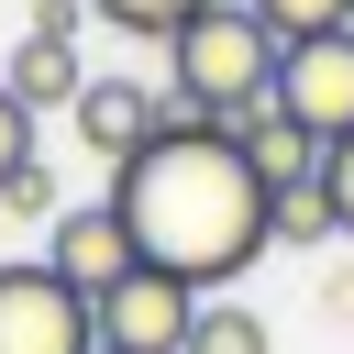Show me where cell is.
<instances>
[{
    "instance_id": "3957f363",
    "label": "cell",
    "mask_w": 354,
    "mask_h": 354,
    "mask_svg": "<svg viewBox=\"0 0 354 354\" xmlns=\"http://www.w3.org/2000/svg\"><path fill=\"white\" fill-rule=\"evenodd\" d=\"M188 321H199V288H177L166 266H133V277H111V288L88 299L100 354H177Z\"/></svg>"
},
{
    "instance_id": "30bf717a",
    "label": "cell",
    "mask_w": 354,
    "mask_h": 354,
    "mask_svg": "<svg viewBox=\"0 0 354 354\" xmlns=\"http://www.w3.org/2000/svg\"><path fill=\"white\" fill-rule=\"evenodd\" d=\"M343 221H332V188L321 177H299V188H266V243H288V254H310V243H332Z\"/></svg>"
},
{
    "instance_id": "8992f818",
    "label": "cell",
    "mask_w": 354,
    "mask_h": 354,
    "mask_svg": "<svg viewBox=\"0 0 354 354\" xmlns=\"http://www.w3.org/2000/svg\"><path fill=\"white\" fill-rule=\"evenodd\" d=\"M44 266H55L77 299H100V288L133 277L144 254H133V221H122L111 199H88V210H55V221H44Z\"/></svg>"
},
{
    "instance_id": "ac0fdd59",
    "label": "cell",
    "mask_w": 354,
    "mask_h": 354,
    "mask_svg": "<svg viewBox=\"0 0 354 354\" xmlns=\"http://www.w3.org/2000/svg\"><path fill=\"white\" fill-rule=\"evenodd\" d=\"M321 310H332V321H354V266H343V277H321Z\"/></svg>"
},
{
    "instance_id": "4fadbf2b",
    "label": "cell",
    "mask_w": 354,
    "mask_h": 354,
    "mask_svg": "<svg viewBox=\"0 0 354 354\" xmlns=\"http://www.w3.org/2000/svg\"><path fill=\"white\" fill-rule=\"evenodd\" d=\"M88 11H100L111 33H133V44H166V33H177L188 11H210V0H88Z\"/></svg>"
},
{
    "instance_id": "9c48e42d",
    "label": "cell",
    "mask_w": 354,
    "mask_h": 354,
    "mask_svg": "<svg viewBox=\"0 0 354 354\" xmlns=\"http://www.w3.org/2000/svg\"><path fill=\"white\" fill-rule=\"evenodd\" d=\"M0 88H11L22 111H77L88 66H77V44H44V33H22V55L0 66Z\"/></svg>"
},
{
    "instance_id": "9a60e30c",
    "label": "cell",
    "mask_w": 354,
    "mask_h": 354,
    "mask_svg": "<svg viewBox=\"0 0 354 354\" xmlns=\"http://www.w3.org/2000/svg\"><path fill=\"white\" fill-rule=\"evenodd\" d=\"M321 188H332V221L354 232V133H343V144H321Z\"/></svg>"
},
{
    "instance_id": "ba28073f",
    "label": "cell",
    "mask_w": 354,
    "mask_h": 354,
    "mask_svg": "<svg viewBox=\"0 0 354 354\" xmlns=\"http://www.w3.org/2000/svg\"><path fill=\"white\" fill-rule=\"evenodd\" d=\"M232 144H243V166H254L266 188H299V177H321V133H299L277 100H266L254 122H232Z\"/></svg>"
},
{
    "instance_id": "277c9868",
    "label": "cell",
    "mask_w": 354,
    "mask_h": 354,
    "mask_svg": "<svg viewBox=\"0 0 354 354\" xmlns=\"http://www.w3.org/2000/svg\"><path fill=\"white\" fill-rule=\"evenodd\" d=\"M277 111L321 144L354 133V22L343 33H310V44H277Z\"/></svg>"
},
{
    "instance_id": "2e32d148",
    "label": "cell",
    "mask_w": 354,
    "mask_h": 354,
    "mask_svg": "<svg viewBox=\"0 0 354 354\" xmlns=\"http://www.w3.org/2000/svg\"><path fill=\"white\" fill-rule=\"evenodd\" d=\"M77 22H88V0H33V33L44 44H77Z\"/></svg>"
},
{
    "instance_id": "7c38bea8",
    "label": "cell",
    "mask_w": 354,
    "mask_h": 354,
    "mask_svg": "<svg viewBox=\"0 0 354 354\" xmlns=\"http://www.w3.org/2000/svg\"><path fill=\"white\" fill-rule=\"evenodd\" d=\"M243 11H254L277 44H310V33H343V22H354V0H243Z\"/></svg>"
},
{
    "instance_id": "8fae6325",
    "label": "cell",
    "mask_w": 354,
    "mask_h": 354,
    "mask_svg": "<svg viewBox=\"0 0 354 354\" xmlns=\"http://www.w3.org/2000/svg\"><path fill=\"white\" fill-rule=\"evenodd\" d=\"M177 354H277V332H266L243 299H199V321H188Z\"/></svg>"
},
{
    "instance_id": "7a4b0ae2",
    "label": "cell",
    "mask_w": 354,
    "mask_h": 354,
    "mask_svg": "<svg viewBox=\"0 0 354 354\" xmlns=\"http://www.w3.org/2000/svg\"><path fill=\"white\" fill-rule=\"evenodd\" d=\"M166 66H177V111H199V122H254L266 100H277V33L243 11V0H210V11H188L177 33H166Z\"/></svg>"
},
{
    "instance_id": "e0dca14e",
    "label": "cell",
    "mask_w": 354,
    "mask_h": 354,
    "mask_svg": "<svg viewBox=\"0 0 354 354\" xmlns=\"http://www.w3.org/2000/svg\"><path fill=\"white\" fill-rule=\"evenodd\" d=\"M0 199H11V210H55V177H44V155H33V166H22V177H11Z\"/></svg>"
},
{
    "instance_id": "6da1fadb",
    "label": "cell",
    "mask_w": 354,
    "mask_h": 354,
    "mask_svg": "<svg viewBox=\"0 0 354 354\" xmlns=\"http://www.w3.org/2000/svg\"><path fill=\"white\" fill-rule=\"evenodd\" d=\"M111 210L133 221V254L166 266L177 288L221 299L254 254H266V177L243 166V144L199 111H177L144 155L111 166Z\"/></svg>"
},
{
    "instance_id": "5b68a950",
    "label": "cell",
    "mask_w": 354,
    "mask_h": 354,
    "mask_svg": "<svg viewBox=\"0 0 354 354\" xmlns=\"http://www.w3.org/2000/svg\"><path fill=\"white\" fill-rule=\"evenodd\" d=\"M0 354H100L88 299L55 266H0Z\"/></svg>"
},
{
    "instance_id": "52a82bcc",
    "label": "cell",
    "mask_w": 354,
    "mask_h": 354,
    "mask_svg": "<svg viewBox=\"0 0 354 354\" xmlns=\"http://www.w3.org/2000/svg\"><path fill=\"white\" fill-rule=\"evenodd\" d=\"M166 122H177V100H166V88H144V77H88V88H77V144H88V155H111V166H122V155H144Z\"/></svg>"
},
{
    "instance_id": "5bb4252c",
    "label": "cell",
    "mask_w": 354,
    "mask_h": 354,
    "mask_svg": "<svg viewBox=\"0 0 354 354\" xmlns=\"http://www.w3.org/2000/svg\"><path fill=\"white\" fill-rule=\"evenodd\" d=\"M33 122H44V111H22V100L0 88V188H11L22 166H33Z\"/></svg>"
}]
</instances>
